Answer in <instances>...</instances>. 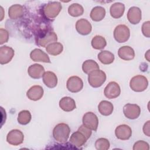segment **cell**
<instances>
[{
    "label": "cell",
    "instance_id": "4dcf8cb0",
    "mask_svg": "<svg viewBox=\"0 0 150 150\" xmlns=\"http://www.w3.org/2000/svg\"><path fill=\"white\" fill-rule=\"evenodd\" d=\"M68 13L71 16L77 17L83 14L84 8L79 4H72L68 8Z\"/></svg>",
    "mask_w": 150,
    "mask_h": 150
},
{
    "label": "cell",
    "instance_id": "ba28073f",
    "mask_svg": "<svg viewBox=\"0 0 150 150\" xmlns=\"http://www.w3.org/2000/svg\"><path fill=\"white\" fill-rule=\"evenodd\" d=\"M67 90L71 93H78L83 87V81L78 76H73L69 77L66 83Z\"/></svg>",
    "mask_w": 150,
    "mask_h": 150
},
{
    "label": "cell",
    "instance_id": "603a6c76",
    "mask_svg": "<svg viewBox=\"0 0 150 150\" xmlns=\"http://www.w3.org/2000/svg\"><path fill=\"white\" fill-rule=\"evenodd\" d=\"M125 11V5L121 2H115L111 5L110 13L111 16L115 19L121 18Z\"/></svg>",
    "mask_w": 150,
    "mask_h": 150
},
{
    "label": "cell",
    "instance_id": "484cf974",
    "mask_svg": "<svg viewBox=\"0 0 150 150\" xmlns=\"http://www.w3.org/2000/svg\"><path fill=\"white\" fill-rule=\"evenodd\" d=\"M105 15V9L100 6H97L94 7L90 12L91 19L95 22L101 21L104 19Z\"/></svg>",
    "mask_w": 150,
    "mask_h": 150
},
{
    "label": "cell",
    "instance_id": "8fae6325",
    "mask_svg": "<svg viewBox=\"0 0 150 150\" xmlns=\"http://www.w3.org/2000/svg\"><path fill=\"white\" fill-rule=\"evenodd\" d=\"M57 40V36L54 32H48L45 33L42 36L38 38L37 40V43L38 45L46 47L47 45L50 43L56 42Z\"/></svg>",
    "mask_w": 150,
    "mask_h": 150
},
{
    "label": "cell",
    "instance_id": "5b68a950",
    "mask_svg": "<svg viewBox=\"0 0 150 150\" xmlns=\"http://www.w3.org/2000/svg\"><path fill=\"white\" fill-rule=\"evenodd\" d=\"M130 36V30L125 25H119L115 27L114 30V38L118 43L127 42Z\"/></svg>",
    "mask_w": 150,
    "mask_h": 150
},
{
    "label": "cell",
    "instance_id": "cb8c5ba5",
    "mask_svg": "<svg viewBox=\"0 0 150 150\" xmlns=\"http://www.w3.org/2000/svg\"><path fill=\"white\" fill-rule=\"evenodd\" d=\"M23 6L19 4L11 6L8 9V16L12 19H17L23 16Z\"/></svg>",
    "mask_w": 150,
    "mask_h": 150
},
{
    "label": "cell",
    "instance_id": "7a4b0ae2",
    "mask_svg": "<svg viewBox=\"0 0 150 150\" xmlns=\"http://www.w3.org/2000/svg\"><path fill=\"white\" fill-rule=\"evenodd\" d=\"M106 79L107 76L105 72L99 69L91 72L88 76V83L94 88L101 87L105 81Z\"/></svg>",
    "mask_w": 150,
    "mask_h": 150
},
{
    "label": "cell",
    "instance_id": "f546056e",
    "mask_svg": "<svg viewBox=\"0 0 150 150\" xmlns=\"http://www.w3.org/2000/svg\"><path fill=\"white\" fill-rule=\"evenodd\" d=\"M91 45L92 47L97 50L104 49L107 45V42L105 38L100 35H96L93 38Z\"/></svg>",
    "mask_w": 150,
    "mask_h": 150
},
{
    "label": "cell",
    "instance_id": "d6986e66",
    "mask_svg": "<svg viewBox=\"0 0 150 150\" xmlns=\"http://www.w3.org/2000/svg\"><path fill=\"white\" fill-rule=\"evenodd\" d=\"M118 55L120 59L124 60H131L135 57L134 49L129 46H124L119 48Z\"/></svg>",
    "mask_w": 150,
    "mask_h": 150
},
{
    "label": "cell",
    "instance_id": "83f0119b",
    "mask_svg": "<svg viewBox=\"0 0 150 150\" xmlns=\"http://www.w3.org/2000/svg\"><path fill=\"white\" fill-rule=\"evenodd\" d=\"M63 50L62 44L59 42H54L49 44L46 47V52L53 56H57L60 54Z\"/></svg>",
    "mask_w": 150,
    "mask_h": 150
},
{
    "label": "cell",
    "instance_id": "9c48e42d",
    "mask_svg": "<svg viewBox=\"0 0 150 150\" xmlns=\"http://www.w3.org/2000/svg\"><path fill=\"white\" fill-rule=\"evenodd\" d=\"M121 93V89L119 84L115 81L110 82L105 87L104 90V96L109 99H113L118 97Z\"/></svg>",
    "mask_w": 150,
    "mask_h": 150
},
{
    "label": "cell",
    "instance_id": "4316f807",
    "mask_svg": "<svg viewBox=\"0 0 150 150\" xmlns=\"http://www.w3.org/2000/svg\"><path fill=\"white\" fill-rule=\"evenodd\" d=\"M114 59V54L110 51L103 50L98 54V59L104 64H110L112 63Z\"/></svg>",
    "mask_w": 150,
    "mask_h": 150
},
{
    "label": "cell",
    "instance_id": "8992f818",
    "mask_svg": "<svg viewBox=\"0 0 150 150\" xmlns=\"http://www.w3.org/2000/svg\"><path fill=\"white\" fill-rule=\"evenodd\" d=\"M83 125L91 130L96 131L98 125V119L97 116L93 112L85 113L82 119Z\"/></svg>",
    "mask_w": 150,
    "mask_h": 150
},
{
    "label": "cell",
    "instance_id": "d590c367",
    "mask_svg": "<svg viewBox=\"0 0 150 150\" xmlns=\"http://www.w3.org/2000/svg\"><path fill=\"white\" fill-rule=\"evenodd\" d=\"M149 28H150V22L149 21L143 23L142 25V34L146 38L150 37Z\"/></svg>",
    "mask_w": 150,
    "mask_h": 150
},
{
    "label": "cell",
    "instance_id": "3957f363",
    "mask_svg": "<svg viewBox=\"0 0 150 150\" xmlns=\"http://www.w3.org/2000/svg\"><path fill=\"white\" fill-rule=\"evenodd\" d=\"M148 86V81L146 77L142 75L134 76L129 81L130 88L135 92H142L145 90Z\"/></svg>",
    "mask_w": 150,
    "mask_h": 150
},
{
    "label": "cell",
    "instance_id": "8d00e7d4",
    "mask_svg": "<svg viewBox=\"0 0 150 150\" xmlns=\"http://www.w3.org/2000/svg\"><path fill=\"white\" fill-rule=\"evenodd\" d=\"M78 131H79L80 132H81V133H83V135L86 137V138L87 139L90 137V136H91V134H92L91 130L90 129L88 128L87 127H85L84 125H81L79 128Z\"/></svg>",
    "mask_w": 150,
    "mask_h": 150
},
{
    "label": "cell",
    "instance_id": "e575fe53",
    "mask_svg": "<svg viewBox=\"0 0 150 150\" xmlns=\"http://www.w3.org/2000/svg\"><path fill=\"white\" fill-rule=\"evenodd\" d=\"M9 39V33L8 31L4 29H0V44L2 45L8 42Z\"/></svg>",
    "mask_w": 150,
    "mask_h": 150
},
{
    "label": "cell",
    "instance_id": "d4e9b609",
    "mask_svg": "<svg viewBox=\"0 0 150 150\" xmlns=\"http://www.w3.org/2000/svg\"><path fill=\"white\" fill-rule=\"evenodd\" d=\"M98 110L101 115L108 116L112 114L114 110V106L111 102L107 100H103L99 103Z\"/></svg>",
    "mask_w": 150,
    "mask_h": 150
},
{
    "label": "cell",
    "instance_id": "277c9868",
    "mask_svg": "<svg viewBox=\"0 0 150 150\" xmlns=\"http://www.w3.org/2000/svg\"><path fill=\"white\" fill-rule=\"evenodd\" d=\"M62 8V4L59 2H50L43 6V13L47 19H53L59 15Z\"/></svg>",
    "mask_w": 150,
    "mask_h": 150
},
{
    "label": "cell",
    "instance_id": "7402d4cb",
    "mask_svg": "<svg viewBox=\"0 0 150 150\" xmlns=\"http://www.w3.org/2000/svg\"><path fill=\"white\" fill-rule=\"evenodd\" d=\"M43 81L47 87L52 88L57 86V77L52 71H45L43 76Z\"/></svg>",
    "mask_w": 150,
    "mask_h": 150
},
{
    "label": "cell",
    "instance_id": "f35d334b",
    "mask_svg": "<svg viewBox=\"0 0 150 150\" xmlns=\"http://www.w3.org/2000/svg\"><path fill=\"white\" fill-rule=\"evenodd\" d=\"M149 50H148L147 51L146 53L145 54V57L146 59V60H147L148 62H149Z\"/></svg>",
    "mask_w": 150,
    "mask_h": 150
},
{
    "label": "cell",
    "instance_id": "e0dca14e",
    "mask_svg": "<svg viewBox=\"0 0 150 150\" xmlns=\"http://www.w3.org/2000/svg\"><path fill=\"white\" fill-rule=\"evenodd\" d=\"M45 72V69L43 66L37 63L30 65L28 69V73L29 76L35 79H40L43 77Z\"/></svg>",
    "mask_w": 150,
    "mask_h": 150
},
{
    "label": "cell",
    "instance_id": "7c38bea8",
    "mask_svg": "<svg viewBox=\"0 0 150 150\" xmlns=\"http://www.w3.org/2000/svg\"><path fill=\"white\" fill-rule=\"evenodd\" d=\"M115 135L119 139L127 140L132 135V130L130 127L126 124L120 125L115 129Z\"/></svg>",
    "mask_w": 150,
    "mask_h": 150
},
{
    "label": "cell",
    "instance_id": "ffe728a7",
    "mask_svg": "<svg viewBox=\"0 0 150 150\" xmlns=\"http://www.w3.org/2000/svg\"><path fill=\"white\" fill-rule=\"evenodd\" d=\"M87 140V139L83 133L79 131H77L71 134L69 141L70 143L74 146L81 147L86 142Z\"/></svg>",
    "mask_w": 150,
    "mask_h": 150
},
{
    "label": "cell",
    "instance_id": "ac0fdd59",
    "mask_svg": "<svg viewBox=\"0 0 150 150\" xmlns=\"http://www.w3.org/2000/svg\"><path fill=\"white\" fill-rule=\"evenodd\" d=\"M30 59L34 62L50 63L48 55L40 49H35L30 53Z\"/></svg>",
    "mask_w": 150,
    "mask_h": 150
},
{
    "label": "cell",
    "instance_id": "4fadbf2b",
    "mask_svg": "<svg viewBox=\"0 0 150 150\" xmlns=\"http://www.w3.org/2000/svg\"><path fill=\"white\" fill-rule=\"evenodd\" d=\"M13 49L7 46H3L0 47V63L5 64L11 61L14 56Z\"/></svg>",
    "mask_w": 150,
    "mask_h": 150
},
{
    "label": "cell",
    "instance_id": "9a60e30c",
    "mask_svg": "<svg viewBox=\"0 0 150 150\" xmlns=\"http://www.w3.org/2000/svg\"><path fill=\"white\" fill-rule=\"evenodd\" d=\"M142 12L141 9L137 6L131 7L127 12V19L128 21L133 24H138L141 20Z\"/></svg>",
    "mask_w": 150,
    "mask_h": 150
},
{
    "label": "cell",
    "instance_id": "1f68e13d",
    "mask_svg": "<svg viewBox=\"0 0 150 150\" xmlns=\"http://www.w3.org/2000/svg\"><path fill=\"white\" fill-rule=\"evenodd\" d=\"M31 118V114L28 110H22L19 112L17 120L20 124L26 125L30 122Z\"/></svg>",
    "mask_w": 150,
    "mask_h": 150
},
{
    "label": "cell",
    "instance_id": "52a82bcc",
    "mask_svg": "<svg viewBox=\"0 0 150 150\" xmlns=\"http://www.w3.org/2000/svg\"><path fill=\"white\" fill-rule=\"evenodd\" d=\"M123 112L127 118L134 120L138 118L140 115L141 108L137 104L128 103L124 106Z\"/></svg>",
    "mask_w": 150,
    "mask_h": 150
},
{
    "label": "cell",
    "instance_id": "d6a6232c",
    "mask_svg": "<svg viewBox=\"0 0 150 150\" xmlns=\"http://www.w3.org/2000/svg\"><path fill=\"white\" fill-rule=\"evenodd\" d=\"M110 146L109 141L104 138H98L95 142V147L98 150H107L109 149Z\"/></svg>",
    "mask_w": 150,
    "mask_h": 150
},
{
    "label": "cell",
    "instance_id": "74e56055",
    "mask_svg": "<svg viewBox=\"0 0 150 150\" xmlns=\"http://www.w3.org/2000/svg\"><path fill=\"white\" fill-rule=\"evenodd\" d=\"M149 123H150V121H146L144 124V125L143 126V128H142L144 134L146 135L148 137L150 136V134H149V132H150V131H149V126H150Z\"/></svg>",
    "mask_w": 150,
    "mask_h": 150
},
{
    "label": "cell",
    "instance_id": "f1b7e54d",
    "mask_svg": "<svg viewBox=\"0 0 150 150\" xmlns=\"http://www.w3.org/2000/svg\"><path fill=\"white\" fill-rule=\"evenodd\" d=\"M98 69H99V66L93 60H87L82 64V70L86 74H88L91 72Z\"/></svg>",
    "mask_w": 150,
    "mask_h": 150
},
{
    "label": "cell",
    "instance_id": "30bf717a",
    "mask_svg": "<svg viewBox=\"0 0 150 150\" xmlns=\"http://www.w3.org/2000/svg\"><path fill=\"white\" fill-rule=\"evenodd\" d=\"M24 139V135L19 129H12L9 131L6 136L7 142L12 145L17 146L21 144Z\"/></svg>",
    "mask_w": 150,
    "mask_h": 150
},
{
    "label": "cell",
    "instance_id": "6da1fadb",
    "mask_svg": "<svg viewBox=\"0 0 150 150\" xmlns=\"http://www.w3.org/2000/svg\"><path fill=\"white\" fill-rule=\"evenodd\" d=\"M70 132V128L67 124L65 123H59L53 128V137L56 141L65 143L69 137Z\"/></svg>",
    "mask_w": 150,
    "mask_h": 150
},
{
    "label": "cell",
    "instance_id": "836d02e7",
    "mask_svg": "<svg viewBox=\"0 0 150 150\" xmlns=\"http://www.w3.org/2000/svg\"><path fill=\"white\" fill-rule=\"evenodd\" d=\"M134 150H149V146L148 142L142 140H139L136 142L133 146Z\"/></svg>",
    "mask_w": 150,
    "mask_h": 150
},
{
    "label": "cell",
    "instance_id": "2e32d148",
    "mask_svg": "<svg viewBox=\"0 0 150 150\" xmlns=\"http://www.w3.org/2000/svg\"><path fill=\"white\" fill-rule=\"evenodd\" d=\"M43 88L42 86L35 85L31 87L27 91L26 96L28 98L33 101L40 100L43 96Z\"/></svg>",
    "mask_w": 150,
    "mask_h": 150
},
{
    "label": "cell",
    "instance_id": "44dd1931",
    "mask_svg": "<svg viewBox=\"0 0 150 150\" xmlns=\"http://www.w3.org/2000/svg\"><path fill=\"white\" fill-rule=\"evenodd\" d=\"M59 107L64 111L70 112L76 108L75 101L70 97H64L59 101Z\"/></svg>",
    "mask_w": 150,
    "mask_h": 150
},
{
    "label": "cell",
    "instance_id": "5bb4252c",
    "mask_svg": "<svg viewBox=\"0 0 150 150\" xmlns=\"http://www.w3.org/2000/svg\"><path fill=\"white\" fill-rule=\"evenodd\" d=\"M76 29L79 34L81 35H87L91 33L92 26L88 21L81 18L76 22Z\"/></svg>",
    "mask_w": 150,
    "mask_h": 150
}]
</instances>
